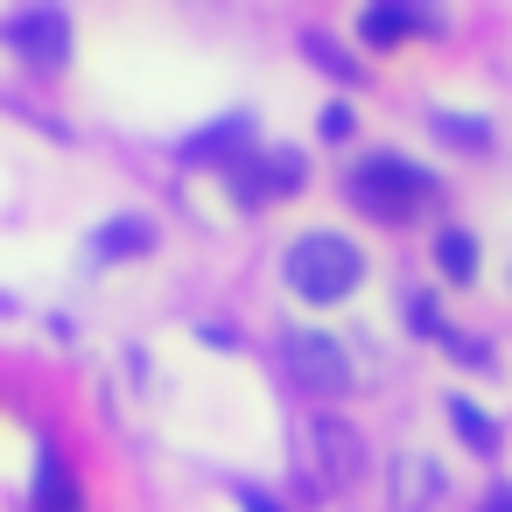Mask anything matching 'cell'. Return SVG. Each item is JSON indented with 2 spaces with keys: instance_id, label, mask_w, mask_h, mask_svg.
Instances as JSON below:
<instances>
[{
  "instance_id": "1",
  "label": "cell",
  "mask_w": 512,
  "mask_h": 512,
  "mask_svg": "<svg viewBox=\"0 0 512 512\" xmlns=\"http://www.w3.org/2000/svg\"><path fill=\"white\" fill-rule=\"evenodd\" d=\"M344 197H351L365 218H379V225H407V218H421V211L435 204V176H428L421 162L379 148V155H365V162L344 176Z\"/></svg>"
},
{
  "instance_id": "2",
  "label": "cell",
  "mask_w": 512,
  "mask_h": 512,
  "mask_svg": "<svg viewBox=\"0 0 512 512\" xmlns=\"http://www.w3.org/2000/svg\"><path fill=\"white\" fill-rule=\"evenodd\" d=\"M365 281V253L344 239V232H302L295 246H288V288L302 295V302H344L351 288Z\"/></svg>"
},
{
  "instance_id": "3",
  "label": "cell",
  "mask_w": 512,
  "mask_h": 512,
  "mask_svg": "<svg viewBox=\"0 0 512 512\" xmlns=\"http://www.w3.org/2000/svg\"><path fill=\"white\" fill-rule=\"evenodd\" d=\"M281 358H288L295 386H309L316 400L351 393V358H344L337 337H323V330H288V337H281Z\"/></svg>"
},
{
  "instance_id": "4",
  "label": "cell",
  "mask_w": 512,
  "mask_h": 512,
  "mask_svg": "<svg viewBox=\"0 0 512 512\" xmlns=\"http://www.w3.org/2000/svg\"><path fill=\"white\" fill-rule=\"evenodd\" d=\"M302 176H309V162H302L295 148H267V155H246V162H232V190H239V204L295 197V190H302Z\"/></svg>"
},
{
  "instance_id": "5",
  "label": "cell",
  "mask_w": 512,
  "mask_h": 512,
  "mask_svg": "<svg viewBox=\"0 0 512 512\" xmlns=\"http://www.w3.org/2000/svg\"><path fill=\"white\" fill-rule=\"evenodd\" d=\"M8 43H15L29 64L57 71V64L71 57V22H64L57 8H29V15H15V22H8Z\"/></svg>"
},
{
  "instance_id": "6",
  "label": "cell",
  "mask_w": 512,
  "mask_h": 512,
  "mask_svg": "<svg viewBox=\"0 0 512 512\" xmlns=\"http://www.w3.org/2000/svg\"><path fill=\"white\" fill-rule=\"evenodd\" d=\"M309 435H316V456H323L330 484H358V470H365V442H358V428L337 421V414H316Z\"/></svg>"
},
{
  "instance_id": "7",
  "label": "cell",
  "mask_w": 512,
  "mask_h": 512,
  "mask_svg": "<svg viewBox=\"0 0 512 512\" xmlns=\"http://www.w3.org/2000/svg\"><path fill=\"white\" fill-rule=\"evenodd\" d=\"M414 29H435V15H428V8H400V0H372V8L358 15V36H365L372 50H393V43H407Z\"/></svg>"
},
{
  "instance_id": "8",
  "label": "cell",
  "mask_w": 512,
  "mask_h": 512,
  "mask_svg": "<svg viewBox=\"0 0 512 512\" xmlns=\"http://www.w3.org/2000/svg\"><path fill=\"white\" fill-rule=\"evenodd\" d=\"M36 512H85L78 477H71V463L57 449H43V463H36Z\"/></svg>"
},
{
  "instance_id": "9",
  "label": "cell",
  "mask_w": 512,
  "mask_h": 512,
  "mask_svg": "<svg viewBox=\"0 0 512 512\" xmlns=\"http://www.w3.org/2000/svg\"><path fill=\"white\" fill-rule=\"evenodd\" d=\"M442 414H449V428L463 435V449H477V456H498V442H505V435H498V421H491L477 400L449 393V400H442Z\"/></svg>"
},
{
  "instance_id": "10",
  "label": "cell",
  "mask_w": 512,
  "mask_h": 512,
  "mask_svg": "<svg viewBox=\"0 0 512 512\" xmlns=\"http://www.w3.org/2000/svg\"><path fill=\"white\" fill-rule=\"evenodd\" d=\"M246 113H232V120H218V127H204L197 141H183V162H232V155H246Z\"/></svg>"
},
{
  "instance_id": "11",
  "label": "cell",
  "mask_w": 512,
  "mask_h": 512,
  "mask_svg": "<svg viewBox=\"0 0 512 512\" xmlns=\"http://www.w3.org/2000/svg\"><path fill=\"white\" fill-rule=\"evenodd\" d=\"M148 246H155V225H148V218H113V225L92 232V253H99V260H134V253H148Z\"/></svg>"
},
{
  "instance_id": "12",
  "label": "cell",
  "mask_w": 512,
  "mask_h": 512,
  "mask_svg": "<svg viewBox=\"0 0 512 512\" xmlns=\"http://www.w3.org/2000/svg\"><path fill=\"white\" fill-rule=\"evenodd\" d=\"M435 267H442V281H477V239L463 232V225H442L435 232Z\"/></svg>"
},
{
  "instance_id": "13",
  "label": "cell",
  "mask_w": 512,
  "mask_h": 512,
  "mask_svg": "<svg viewBox=\"0 0 512 512\" xmlns=\"http://www.w3.org/2000/svg\"><path fill=\"white\" fill-rule=\"evenodd\" d=\"M393 470H400V477H393V505H400V512H414V505H428V498L442 491V477H435L428 456H400Z\"/></svg>"
},
{
  "instance_id": "14",
  "label": "cell",
  "mask_w": 512,
  "mask_h": 512,
  "mask_svg": "<svg viewBox=\"0 0 512 512\" xmlns=\"http://www.w3.org/2000/svg\"><path fill=\"white\" fill-rule=\"evenodd\" d=\"M435 134H442L449 148H491V127H484L477 113H435Z\"/></svg>"
},
{
  "instance_id": "15",
  "label": "cell",
  "mask_w": 512,
  "mask_h": 512,
  "mask_svg": "<svg viewBox=\"0 0 512 512\" xmlns=\"http://www.w3.org/2000/svg\"><path fill=\"white\" fill-rule=\"evenodd\" d=\"M302 50H309V57H316V64H323V71H330L337 85H358V64H351V57H344V50H337L330 36H302Z\"/></svg>"
},
{
  "instance_id": "16",
  "label": "cell",
  "mask_w": 512,
  "mask_h": 512,
  "mask_svg": "<svg viewBox=\"0 0 512 512\" xmlns=\"http://www.w3.org/2000/svg\"><path fill=\"white\" fill-rule=\"evenodd\" d=\"M407 330H414V337H442V316H435V295H407Z\"/></svg>"
},
{
  "instance_id": "17",
  "label": "cell",
  "mask_w": 512,
  "mask_h": 512,
  "mask_svg": "<svg viewBox=\"0 0 512 512\" xmlns=\"http://www.w3.org/2000/svg\"><path fill=\"white\" fill-rule=\"evenodd\" d=\"M316 127H323V141H351V134H358V113L337 99V106H323V120H316Z\"/></svg>"
},
{
  "instance_id": "18",
  "label": "cell",
  "mask_w": 512,
  "mask_h": 512,
  "mask_svg": "<svg viewBox=\"0 0 512 512\" xmlns=\"http://www.w3.org/2000/svg\"><path fill=\"white\" fill-rule=\"evenodd\" d=\"M442 344H449V351H456V358H463V365H477V372H484V365H491V351H484V344H477V337H463V330H442Z\"/></svg>"
},
{
  "instance_id": "19",
  "label": "cell",
  "mask_w": 512,
  "mask_h": 512,
  "mask_svg": "<svg viewBox=\"0 0 512 512\" xmlns=\"http://www.w3.org/2000/svg\"><path fill=\"white\" fill-rule=\"evenodd\" d=\"M239 505H246V512H288V505H274L260 484H239Z\"/></svg>"
},
{
  "instance_id": "20",
  "label": "cell",
  "mask_w": 512,
  "mask_h": 512,
  "mask_svg": "<svg viewBox=\"0 0 512 512\" xmlns=\"http://www.w3.org/2000/svg\"><path fill=\"white\" fill-rule=\"evenodd\" d=\"M477 512H512V484H491V491H484V505H477Z\"/></svg>"
}]
</instances>
